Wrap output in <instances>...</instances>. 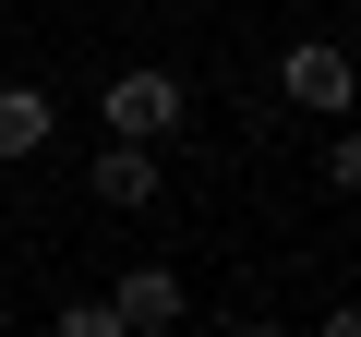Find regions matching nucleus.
Returning <instances> with one entry per match:
<instances>
[{"label":"nucleus","mask_w":361,"mask_h":337,"mask_svg":"<svg viewBox=\"0 0 361 337\" xmlns=\"http://www.w3.org/2000/svg\"><path fill=\"white\" fill-rule=\"evenodd\" d=\"M180 109H193L180 73H109V85H97V133H109V145H169Z\"/></svg>","instance_id":"obj_1"},{"label":"nucleus","mask_w":361,"mask_h":337,"mask_svg":"<svg viewBox=\"0 0 361 337\" xmlns=\"http://www.w3.org/2000/svg\"><path fill=\"white\" fill-rule=\"evenodd\" d=\"M277 97L313 109V121H349V49H337V37H301V49L277 61Z\"/></svg>","instance_id":"obj_2"},{"label":"nucleus","mask_w":361,"mask_h":337,"mask_svg":"<svg viewBox=\"0 0 361 337\" xmlns=\"http://www.w3.org/2000/svg\"><path fill=\"white\" fill-rule=\"evenodd\" d=\"M109 313H121V337H169V325H180V277H169V265H133V277L109 289Z\"/></svg>","instance_id":"obj_3"},{"label":"nucleus","mask_w":361,"mask_h":337,"mask_svg":"<svg viewBox=\"0 0 361 337\" xmlns=\"http://www.w3.org/2000/svg\"><path fill=\"white\" fill-rule=\"evenodd\" d=\"M97 205L109 217H145L157 205V145H97Z\"/></svg>","instance_id":"obj_4"},{"label":"nucleus","mask_w":361,"mask_h":337,"mask_svg":"<svg viewBox=\"0 0 361 337\" xmlns=\"http://www.w3.org/2000/svg\"><path fill=\"white\" fill-rule=\"evenodd\" d=\"M61 133V109H49V85H0V168H25L37 145Z\"/></svg>","instance_id":"obj_5"},{"label":"nucleus","mask_w":361,"mask_h":337,"mask_svg":"<svg viewBox=\"0 0 361 337\" xmlns=\"http://www.w3.org/2000/svg\"><path fill=\"white\" fill-rule=\"evenodd\" d=\"M61 337H121V313H109V289H85V301H61Z\"/></svg>","instance_id":"obj_6"},{"label":"nucleus","mask_w":361,"mask_h":337,"mask_svg":"<svg viewBox=\"0 0 361 337\" xmlns=\"http://www.w3.org/2000/svg\"><path fill=\"white\" fill-rule=\"evenodd\" d=\"M361 181V145H349V121H325V193H349Z\"/></svg>","instance_id":"obj_7"},{"label":"nucleus","mask_w":361,"mask_h":337,"mask_svg":"<svg viewBox=\"0 0 361 337\" xmlns=\"http://www.w3.org/2000/svg\"><path fill=\"white\" fill-rule=\"evenodd\" d=\"M313 337H361V301H325V325Z\"/></svg>","instance_id":"obj_8"},{"label":"nucleus","mask_w":361,"mask_h":337,"mask_svg":"<svg viewBox=\"0 0 361 337\" xmlns=\"http://www.w3.org/2000/svg\"><path fill=\"white\" fill-rule=\"evenodd\" d=\"M229 337H289V325H229Z\"/></svg>","instance_id":"obj_9"}]
</instances>
